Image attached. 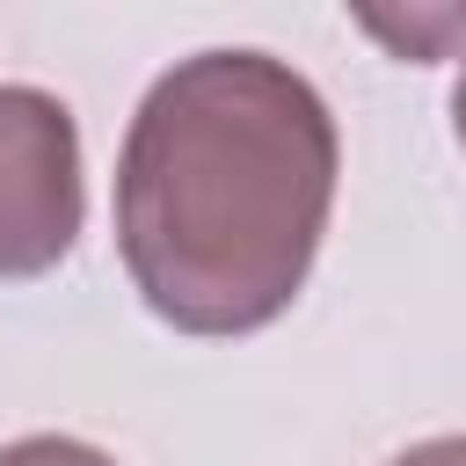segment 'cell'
Returning a JSON list of instances; mask_svg holds the SVG:
<instances>
[{
	"label": "cell",
	"instance_id": "6da1fadb",
	"mask_svg": "<svg viewBox=\"0 0 466 466\" xmlns=\"http://www.w3.org/2000/svg\"><path fill=\"white\" fill-rule=\"evenodd\" d=\"M335 116L269 51H197L160 73L116 160V248L182 335L269 328L328 233Z\"/></svg>",
	"mask_w": 466,
	"mask_h": 466
},
{
	"label": "cell",
	"instance_id": "7a4b0ae2",
	"mask_svg": "<svg viewBox=\"0 0 466 466\" xmlns=\"http://www.w3.org/2000/svg\"><path fill=\"white\" fill-rule=\"evenodd\" d=\"M80 240V131L44 87H0V277H44Z\"/></svg>",
	"mask_w": 466,
	"mask_h": 466
},
{
	"label": "cell",
	"instance_id": "3957f363",
	"mask_svg": "<svg viewBox=\"0 0 466 466\" xmlns=\"http://www.w3.org/2000/svg\"><path fill=\"white\" fill-rule=\"evenodd\" d=\"M0 466H116V459L80 437H22V444H0Z\"/></svg>",
	"mask_w": 466,
	"mask_h": 466
},
{
	"label": "cell",
	"instance_id": "277c9868",
	"mask_svg": "<svg viewBox=\"0 0 466 466\" xmlns=\"http://www.w3.org/2000/svg\"><path fill=\"white\" fill-rule=\"evenodd\" d=\"M393 466H466V437H430V444H408Z\"/></svg>",
	"mask_w": 466,
	"mask_h": 466
},
{
	"label": "cell",
	"instance_id": "5b68a950",
	"mask_svg": "<svg viewBox=\"0 0 466 466\" xmlns=\"http://www.w3.org/2000/svg\"><path fill=\"white\" fill-rule=\"evenodd\" d=\"M451 124H459V146H466V73H459V87H451Z\"/></svg>",
	"mask_w": 466,
	"mask_h": 466
}]
</instances>
